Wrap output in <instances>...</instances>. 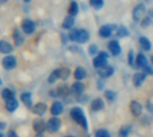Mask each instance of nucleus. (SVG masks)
I'll return each instance as SVG.
<instances>
[{
    "label": "nucleus",
    "instance_id": "1",
    "mask_svg": "<svg viewBox=\"0 0 153 137\" xmlns=\"http://www.w3.org/2000/svg\"><path fill=\"white\" fill-rule=\"evenodd\" d=\"M70 117L79 125H81L85 130L88 129V123L83 109L80 107H73L69 111Z\"/></svg>",
    "mask_w": 153,
    "mask_h": 137
},
{
    "label": "nucleus",
    "instance_id": "2",
    "mask_svg": "<svg viewBox=\"0 0 153 137\" xmlns=\"http://www.w3.org/2000/svg\"><path fill=\"white\" fill-rule=\"evenodd\" d=\"M110 56H111V55H110V53L108 52L107 49L106 50H100L99 53L96 56L92 57V65H93V67L95 68V69L97 70L101 67L105 66L106 64H109L108 60H109Z\"/></svg>",
    "mask_w": 153,
    "mask_h": 137
},
{
    "label": "nucleus",
    "instance_id": "3",
    "mask_svg": "<svg viewBox=\"0 0 153 137\" xmlns=\"http://www.w3.org/2000/svg\"><path fill=\"white\" fill-rule=\"evenodd\" d=\"M119 24L116 23H105L98 28L97 34L102 40H109L114 36V32Z\"/></svg>",
    "mask_w": 153,
    "mask_h": 137
},
{
    "label": "nucleus",
    "instance_id": "4",
    "mask_svg": "<svg viewBox=\"0 0 153 137\" xmlns=\"http://www.w3.org/2000/svg\"><path fill=\"white\" fill-rule=\"evenodd\" d=\"M148 14V7L144 2H140L136 4L131 10V19L134 23H139V22Z\"/></svg>",
    "mask_w": 153,
    "mask_h": 137
},
{
    "label": "nucleus",
    "instance_id": "5",
    "mask_svg": "<svg viewBox=\"0 0 153 137\" xmlns=\"http://www.w3.org/2000/svg\"><path fill=\"white\" fill-rule=\"evenodd\" d=\"M106 49L110 53L111 56H114V57L119 56L123 52V48H122L121 42L116 38L111 39L108 40V42L106 44Z\"/></svg>",
    "mask_w": 153,
    "mask_h": 137
},
{
    "label": "nucleus",
    "instance_id": "6",
    "mask_svg": "<svg viewBox=\"0 0 153 137\" xmlns=\"http://www.w3.org/2000/svg\"><path fill=\"white\" fill-rule=\"evenodd\" d=\"M91 38V34L89 31L86 28H78V32H76L75 43L79 45L87 44Z\"/></svg>",
    "mask_w": 153,
    "mask_h": 137
},
{
    "label": "nucleus",
    "instance_id": "7",
    "mask_svg": "<svg viewBox=\"0 0 153 137\" xmlns=\"http://www.w3.org/2000/svg\"><path fill=\"white\" fill-rule=\"evenodd\" d=\"M114 72H115L114 67L113 65L109 64H106L105 66L101 67V68H99V69L97 70V73L98 77L99 78H102L104 80L112 77L114 75Z\"/></svg>",
    "mask_w": 153,
    "mask_h": 137
},
{
    "label": "nucleus",
    "instance_id": "8",
    "mask_svg": "<svg viewBox=\"0 0 153 137\" xmlns=\"http://www.w3.org/2000/svg\"><path fill=\"white\" fill-rule=\"evenodd\" d=\"M70 93L73 97L81 95L86 91V84L82 81H75L70 86Z\"/></svg>",
    "mask_w": 153,
    "mask_h": 137
},
{
    "label": "nucleus",
    "instance_id": "9",
    "mask_svg": "<svg viewBox=\"0 0 153 137\" xmlns=\"http://www.w3.org/2000/svg\"><path fill=\"white\" fill-rule=\"evenodd\" d=\"M22 31L26 35H32L36 31V23L31 19H25L21 23Z\"/></svg>",
    "mask_w": 153,
    "mask_h": 137
},
{
    "label": "nucleus",
    "instance_id": "10",
    "mask_svg": "<svg viewBox=\"0 0 153 137\" xmlns=\"http://www.w3.org/2000/svg\"><path fill=\"white\" fill-rule=\"evenodd\" d=\"M61 126V120L57 117V116H53L49 119V121L46 123V130L51 133H56Z\"/></svg>",
    "mask_w": 153,
    "mask_h": 137
},
{
    "label": "nucleus",
    "instance_id": "11",
    "mask_svg": "<svg viewBox=\"0 0 153 137\" xmlns=\"http://www.w3.org/2000/svg\"><path fill=\"white\" fill-rule=\"evenodd\" d=\"M149 59L148 58V56L145 55V52L143 51H139L136 54V58H135V68L137 69L141 70L144 66H146L147 64H149Z\"/></svg>",
    "mask_w": 153,
    "mask_h": 137
},
{
    "label": "nucleus",
    "instance_id": "12",
    "mask_svg": "<svg viewBox=\"0 0 153 137\" xmlns=\"http://www.w3.org/2000/svg\"><path fill=\"white\" fill-rule=\"evenodd\" d=\"M138 44L140 48V50L143 52H150L152 49V42L145 35H141L138 38Z\"/></svg>",
    "mask_w": 153,
    "mask_h": 137
},
{
    "label": "nucleus",
    "instance_id": "13",
    "mask_svg": "<svg viewBox=\"0 0 153 137\" xmlns=\"http://www.w3.org/2000/svg\"><path fill=\"white\" fill-rule=\"evenodd\" d=\"M16 57L12 55H7L2 59V65L6 70H12L16 66Z\"/></svg>",
    "mask_w": 153,
    "mask_h": 137
},
{
    "label": "nucleus",
    "instance_id": "14",
    "mask_svg": "<svg viewBox=\"0 0 153 137\" xmlns=\"http://www.w3.org/2000/svg\"><path fill=\"white\" fill-rule=\"evenodd\" d=\"M147 76H148V75H147L145 73H143L142 71L134 73L133 75H132V77H131V82H132L133 86L136 87V88L140 87V86L144 84V82H145Z\"/></svg>",
    "mask_w": 153,
    "mask_h": 137
},
{
    "label": "nucleus",
    "instance_id": "15",
    "mask_svg": "<svg viewBox=\"0 0 153 137\" xmlns=\"http://www.w3.org/2000/svg\"><path fill=\"white\" fill-rule=\"evenodd\" d=\"M88 77V71L84 66H76L73 71V78L75 81H83Z\"/></svg>",
    "mask_w": 153,
    "mask_h": 137
},
{
    "label": "nucleus",
    "instance_id": "16",
    "mask_svg": "<svg viewBox=\"0 0 153 137\" xmlns=\"http://www.w3.org/2000/svg\"><path fill=\"white\" fill-rule=\"evenodd\" d=\"M75 24H76V17L67 15L61 22V28H62V30L68 32V31L71 30L72 28H74Z\"/></svg>",
    "mask_w": 153,
    "mask_h": 137
},
{
    "label": "nucleus",
    "instance_id": "17",
    "mask_svg": "<svg viewBox=\"0 0 153 137\" xmlns=\"http://www.w3.org/2000/svg\"><path fill=\"white\" fill-rule=\"evenodd\" d=\"M131 35V31L130 29L123 24H119L115 32H114V38L116 39H125L130 37Z\"/></svg>",
    "mask_w": 153,
    "mask_h": 137
},
{
    "label": "nucleus",
    "instance_id": "18",
    "mask_svg": "<svg viewBox=\"0 0 153 137\" xmlns=\"http://www.w3.org/2000/svg\"><path fill=\"white\" fill-rule=\"evenodd\" d=\"M80 12V5L76 0H71L68 7V15L76 17Z\"/></svg>",
    "mask_w": 153,
    "mask_h": 137
},
{
    "label": "nucleus",
    "instance_id": "19",
    "mask_svg": "<svg viewBox=\"0 0 153 137\" xmlns=\"http://www.w3.org/2000/svg\"><path fill=\"white\" fill-rule=\"evenodd\" d=\"M130 110H131L133 116L138 117L141 115L142 110H143V107L139 101L133 100L130 102Z\"/></svg>",
    "mask_w": 153,
    "mask_h": 137
},
{
    "label": "nucleus",
    "instance_id": "20",
    "mask_svg": "<svg viewBox=\"0 0 153 137\" xmlns=\"http://www.w3.org/2000/svg\"><path fill=\"white\" fill-rule=\"evenodd\" d=\"M64 110V105L61 101L55 100L50 108V112L52 116H59Z\"/></svg>",
    "mask_w": 153,
    "mask_h": 137
},
{
    "label": "nucleus",
    "instance_id": "21",
    "mask_svg": "<svg viewBox=\"0 0 153 137\" xmlns=\"http://www.w3.org/2000/svg\"><path fill=\"white\" fill-rule=\"evenodd\" d=\"M105 107V103L102 98H97L91 101L90 108L94 112H98L100 110H103Z\"/></svg>",
    "mask_w": 153,
    "mask_h": 137
},
{
    "label": "nucleus",
    "instance_id": "22",
    "mask_svg": "<svg viewBox=\"0 0 153 137\" xmlns=\"http://www.w3.org/2000/svg\"><path fill=\"white\" fill-rule=\"evenodd\" d=\"M57 92H58V96L59 98H65L68 95H70V88L68 84H61L59 85H58L56 87Z\"/></svg>",
    "mask_w": 153,
    "mask_h": 137
},
{
    "label": "nucleus",
    "instance_id": "23",
    "mask_svg": "<svg viewBox=\"0 0 153 137\" xmlns=\"http://www.w3.org/2000/svg\"><path fill=\"white\" fill-rule=\"evenodd\" d=\"M20 99L22 100V102L25 104V106L29 108V109H32L33 105V100H32V93L29 92H23L20 96Z\"/></svg>",
    "mask_w": 153,
    "mask_h": 137
},
{
    "label": "nucleus",
    "instance_id": "24",
    "mask_svg": "<svg viewBox=\"0 0 153 137\" xmlns=\"http://www.w3.org/2000/svg\"><path fill=\"white\" fill-rule=\"evenodd\" d=\"M47 105L44 103V102H38V103H36L33 107V108H32V111H33V114H35V115H37V116H42V115H44L45 114V112H46V110H47Z\"/></svg>",
    "mask_w": 153,
    "mask_h": 137
},
{
    "label": "nucleus",
    "instance_id": "25",
    "mask_svg": "<svg viewBox=\"0 0 153 137\" xmlns=\"http://www.w3.org/2000/svg\"><path fill=\"white\" fill-rule=\"evenodd\" d=\"M13 39L14 43L16 47H21L25 42V36L23 35L22 32H20L18 29H15L13 32Z\"/></svg>",
    "mask_w": 153,
    "mask_h": 137
},
{
    "label": "nucleus",
    "instance_id": "26",
    "mask_svg": "<svg viewBox=\"0 0 153 137\" xmlns=\"http://www.w3.org/2000/svg\"><path fill=\"white\" fill-rule=\"evenodd\" d=\"M59 69V80H61V81H67L69 77H70V75H71V74H72V72H71V69L69 67H68V66H62V67H59V68H58Z\"/></svg>",
    "mask_w": 153,
    "mask_h": 137
},
{
    "label": "nucleus",
    "instance_id": "27",
    "mask_svg": "<svg viewBox=\"0 0 153 137\" xmlns=\"http://www.w3.org/2000/svg\"><path fill=\"white\" fill-rule=\"evenodd\" d=\"M33 127L36 133H43L44 130H46V123L42 119L37 118L33 121Z\"/></svg>",
    "mask_w": 153,
    "mask_h": 137
},
{
    "label": "nucleus",
    "instance_id": "28",
    "mask_svg": "<svg viewBox=\"0 0 153 137\" xmlns=\"http://www.w3.org/2000/svg\"><path fill=\"white\" fill-rule=\"evenodd\" d=\"M88 5L95 11H100L104 8L105 1V0H88Z\"/></svg>",
    "mask_w": 153,
    "mask_h": 137
},
{
    "label": "nucleus",
    "instance_id": "29",
    "mask_svg": "<svg viewBox=\"0 0 153 137\" xmlns=\"http://www.w3.org/2000/svg\"><path fill=\"white\" fill-rule=\"evenodd\" d=\"M19 106L18 100L16 98L13 99H9L6 100V108L9 111V112H14L17 109Z\"/></svg>",
    "mask_w": 153,
    "mask_h": 137
},
{
    "label": "nucleus",
    "instance_id": "30",
    "mask_svg": "<svg viewBox=\"0 0 153 137\" xmlns=\"http://www.w3.org/2000/svg\"><path fill=\"white\" fill-rule=\"evenodd\" d=\"M152 24H153V19H152L149 15H146L139 22V26H140L141 29H143V30H146V29L149 28Z\"/></svg>",
    "mask_w": 153,
    "mask_h": 137
},
{
    "label": "nucleus",
    "instance_id": "31",
    "mask_svg": "<svg viewBox=\"0 0 153 137\" xmlns=\"http://www.w3.org/2000/svg\"><path fill=\"white\" fill-rule=\"evenodd\" d=\"M14 50L13 46L5 40H0V53L2 54H9Z\"/></svg>",
    "mask_w": 153,
    "mask_h": 137
},
{
    "label": "nucleus",
    "instance_id": "32",
    "mask_svg": "<svg viewBox=\"0 0 153 137\" xmlns=\"http://www.w3.org/2000/svg\"><path fill=\"white\" fill-rule=\"evenodd\" d=\"M135 58H136V54L134 49L130 48L127 52V64L131 68H135Z\"/></svg>",
    "mask_w": 153,
    "mask_h": 137
},
{
    "label": "nucleus",
    "instance_id": "33",
    "mask_svg": "<svg viewBox=\"0 0 153 137\" xmlns=\"http://www.w3.org/2000/svg\"><path fill=\"white\" fill-rule=\"evenodd\" d=\"M99 51H100V48H99L98 45L96 44V43H91L88 47V54L91 57L96 56L99 53Z\"/></svg>",
    "mask_w": 153,
    "mask_h": 137
},
{
    "label": "nucleus",
    "instance_id": "34",
    "mask_svg": "<svg viewBox=\"0 0 153 137\" xmlns=\"http://www.w3.org/2000/svg\"><path fill=\"white\" fill-rule=\"evenodd\" d=\"M104 97L105 99L109 101V102H113L116 100V97H117V94L113 90H105V92H104Z\"/></svg>",
    "mask_w": 153,
    "mask_h": 137
},
{
    "label": "nucleus",
    "instance_id": "35",
    "mask_svg": "<svg viewBox=\"0 0 153 137\" xmlns=\"http://www.w3.org/2000/svg\"><path fill=\"white\" fill-rule=\"evenodd\" d=\"M58 80H59V69H54L50 75L48 76V83L50 84H55Z\"/></svg>",
    "mask_w": 153,
    "mask_h": 137
},
{
    "label": "nucleus",
    "instance_id": "36",
    "mask_svg": "<svg viewBox=\"0 0 153 137\" xmlns=\"http://www.w3.org/2000/svg\"><path fill=\"white\" fill-rule=\"evenodd\" d=\"M1 96L5 100H9V99H13V98H15V92L8 89V88H5L1 92Z\"/></svg>",
    "mask_w": 153,
    "mask_h": 137
},
{
    "label": "nucleus",
    "instance_id": "37",
    "mask_svg": "<svg viewBox=\"0 0 153 137\" xmlns=\"http://www.w3.org/2000/svg\"><path fill=\"white\" fill-rule=\"evenodd\" d=\"M131 125H124L119 131V137H128L131 132Z\"/></svg>",
    "mask_w": 153,
    "mask_h": 137
},
{
    "label": "nucleus",
    "instance_id": "38",
    "mask_svg": "<svg viewBox=\"0 0 153 137\" xmlns=\"http://www.w3.org/2000/svg\"><path fill=\"white\" fill-rule=\"evenodd\" d=\"M68 50L72 53V54H78V53H80L81 51V48L79 44L76 43H71L68 47Z\"/></svg>",
    "mask_w": 153,
    "mask_h": 137
},
{
    "label": "nucleus",
    "instance_id": "39",
    "mask_svg": "<svg viewBox=\"0 0 153 137\" xmlns=\"http://www.w3.org/2000/svg\"><path fill=\"white\" fill-rule=\"evenodd\" d=\"M59 39H60V42L63 46H67L70 42L68 35V32H62L59 35Z\"/></svg>",
    "mask_w": 153,
    "mask_h": 137
},
{
    "label": "nucleus",
    "instance_id": "40",
    "mask_svg": "<svg viewBox=\"0 0 153 137\" xmlns=\"http://www.w3.org/2000/svg\"><path fill=\"white\" fill-rule=\"evenodd\" d=\"M88 95L87 94H81V95H79V96H76L75 97V100L76 101H78L79 103H81V104H86L88 101Z\"/></svg>",
    "mask_w": 153,
    "mask_h": 137
},
{
    "label": "nucleus",
    "instance_id": "41",
    "mask_svg": "<svg viewBox=\"0 0 153 137\" xmlns=\"http://www.w3.org/2000/svg\"><path fill=\"white\" fill-rule=\"evenodd\" d=\"M140 71H142L143 73H145L147 75L153 76V66H152V64L150 63L149 64H147L146 66H144Z\"/></svg>",
    "mask_w": 153,
    "mask_h": 137
},
{
    "label": "nucleus",
    "instance_id": "42",
    "mask_svg": "<svg viewBox=\"0 0 153 137\" xmlns=\"http://www.w3.org/2000/svg\"><path fill=\"white\" fill-rule=\"evenodd\" d=\"M96 137H111L109 132L105 129H99L95 133Z\"/></svg>",
    "mask_w": 153,
    "mask_h": 137
},
{
    "label": "nucleus",
    "instance_id": "43",
    "mask_svg": "<svg viewBox=\"0 0 153 137\" xmlns=\"http://www.w3.org/2000/svg\"><path fill=\"white\" fill-rule=\"evenodd\" d=\"M105 84L104 79L98 77V79L97 80V90L98 91H103L105 89Z\"/></svg>",
    "mask_w": 153,
    "mask_h": 137
},
{
    "label": "nucleus",
    "instance_id": "44",
    "mask_svg": "<svg viewBox=\"0 0 153 137\" xmlns=\"http://www.w3.org/2000/svg\"><path fill=\"white\" fill-rule=\"evenodd\" d=\"M49 95H50V97H51V98H59L56 88H52V89H51V90L49 91Z\"/></svg>",
    "mask_w": 153,
    "mask_h": 137
},
{
    "label": "nucleus",
    "instance_id": "45",
    "mask_svg": "<svg viewBox=\"0 0 153 137\" xmlns=\"http://www.w3.org/2000/svg\"><path fill=\"white\" fill-rule=\"evenodd\" d=\"M146 108H147L148 111L153 113V103L149 100H148L147 102H146Z\"/></svg>",
    "mask_w": 153,
    "mask_h": 137
},
{
    "label": "nucleus",
    "instance_id": "46",
    "mask_svg": "<svg viewBox=\"0 0 153 137\" xmlns=\"http://www.w3.org/2000/svg\"><path fill=\"white\" fill-rule=\"evenodd\" d=\"M88 7H89V5H88V3H86V2H82V3H80V10L87 11V10L88 9Z\"/></svg>",
    "mask_w": 153,
    "mask_h": 137
},
{
    "label": "nucleus",
    "instance_id": "47",
    "mask_svg": "<svg viewBox=\"0 0 153 137\" xmlns=\"http://www.w3.org/2000/svg\"><path fill=\"white\" fill-rule=\"evenodd\" d=\"M7 137H18V135H17V133L14 130H10L7 133Z\"/></svg>",
    "mask_w": 153,
    "mask_h": 137
},
{
    "label": "nucleus",
    "instance_id": "48",
    "mask_svg": "<svg viewBox=\"0 0 153 137\" xmlns=\"http://www.w3.org/2000/svg\"><path fill=\"white\" fill-rule=\"evenodd\" d=\"M148 15H149L152 19H153V7L152 8H149V9H148V14H147Z\"/></svg>",
    "mask_w": 153,
    "mask_h": 137
},
{
    "label": "nucleus",
    "instance_id": "49",
    "mask_svg": "<svg viewBox=\"0 0 153 137\" xmlns=\"http://www.w3.org/2000/svg\"><path fill=\"white\" fill-rule=\"evenodd\" d=\"M6 127V124L5 123H1L0 122V130H2Z\"/></svg>",
    "mask_w": 153,
    "mask_h": 137
},
{
    "label": "nucleus",
    "instance_id": "50",
    "mask_svg": "<svg viewBox=\"0 0 153 137\" xmlns=\"http://www.w3.org/2000/svg\"><path fill=\"white\" fill-rule=\"evenodd\" d=\"M149 62H150V64H151L152 66H153V55L149 57Z\"/></svg>",
    "mask_w": 153,
    "mask_h": 137
},
{
    "label": "nucleus",
    "instance_id": "51",
    "mask_svg": "<svg viewBox=\"0 0 153 137\" xmlns=\"http://www.w3.org/2000/svg\"><path fill=\"white\" fill-rule=\"evenodd\" d=\"M32 1V0H24V2L25 3H30Z\"/></svg>",
    "mask_w": 153,
    "mask_h": 137
},
{
    "label": "nucleus",
    "instance_id": "52",
    "mask_svg": "<svg viewBox=\"0 0 153 137\" xmlns=\"http://www.w3.org/2000/svg\"><path fill=\"white\" fill-rule=\"evenodd\" d=\"M0 137H5V135H4L3 133H0Z\"/></svg>",
    "mask_w": 153,
    "mask_h": 137
},
{
    "label": "nucleus",
    "instance_id": "53",
    "mask_svg": "<svg viewBox=\"0 0 153 137\" xmlns=\"http://www.w3.org/2000/svg\"><path fill=\"white\" fill-rule=\"evenodd\" d=\"M2 84H3L2 83V80H1V78H0V85H2Z\"/></svg>",
    "mask_w": 153,
    "mask_h": 137
},
{
    "label": "nucleus",
    "instance_id": "54",
    "mask_svg": "<svg viewBox=\"0 0 153 137\" xmlns=\"http://www.w3.org/2000/svg\"><path fill=\"white\" fill-rule=\"evenodd\" d=\"M68 137H74V136H68Z\"/></svg>",
    "mask_w": 153,
    "mask_h": 137
}]
</instances>
